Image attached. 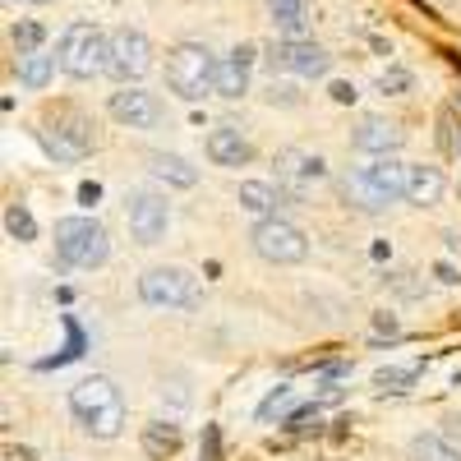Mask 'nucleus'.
Listing matches in <instances>:
<instances>
[{
	"instance_id": "nucleus-17",
	"label": "nucleus",
	"mask_w": 461,
	"mask_h": 461,
	"mask_svg": "<svg viewBox=\"0 0 461 461\" xmlns=\"http://www.w3.org/2000/svg\"><path fill=\"white\" fill-rule=\"evenodd\" d=\"M443 189H447V180H443L438 167H411L406 203H415V208H434V203H443Z\"/></svg>"
},
{
	"instance_id": "nucleus-18",
	"label": "nucleus",
	"mask_w": 461,
	"mask_h": 461,
	"mask_svg": "<svg viewBox=\"0 0 461 461\" xmlns=\"http://www.w3.org/2000/svg\"><path fill=\"white\" fill-rule=\"evenodd\" d=\"M263 5L282 37H304V28H310V0H263Z\"/></svg>"
},
{
	"instance_id": "nucleus-1",
	"label": "nucleus",
	"mask_w": 461,
	"mask_h": 461,
	"mask_svg": "<svg viewBox=\"0 0 461 461\" xmlns=\"http://www.w3.org/2000/svg\"><path fill=\"white\" fill-rule=\"evenodd\" d=\"M69 411L93 438H121V429H125V397L102 374L74 383L69 388Z\"/></svg>"
},
{
	"instance_id": "nucleus-4",
	"label": "nucleus",
	"mask_w": 461,
	"mask_h": 461,
	"mask_svg": "<svg viewBox=\"0 0 461 461\" xmlns=\"http://www.w3.org/2000/svg\"><path fill=\"white\" fill-rule=\"evenodd\" d=\"M56 254L69 267H102L111 254L106 226L97 217H60L56 221Z\"/></svg>"
},
{
	"instance_id": "nucleus-23",
	"label": "nucleus",
	"mask_w": 461,
	"mask_h": 461,
	"mask_svg": "<svg viewBox=\"0 0 461 461\" xmlns=\"http://www.w3.org/2000/svg\"><path fill=\"white\" fill-rule=\"evenodd\" d=\"M411 461H461V452L438 434H420L411 438Z\"/></svg>"
},
{
	"instance_id": "nucleus-30",
	"label": "nucleus",
	"mask_w": 461,
	"mask_h": 461,
	"mask_svg": "<svg viewBox=\"0 0 461 461\" xmlns=\"http://www.w3.org/2000/svg\"><path fill=\"white\" fill-rule=\"evenodd\" d=\"M203 461H217V429H203Z\"/></svg>"
},
{
	"instance_id": "nucleus-19",
	"label": "nucleus",
	"mask_w": 461,
	"mask_h": 461,
	"mask_svg": "<svg viewBox=\"0 0 461 461\" xmlns=\"http://www.w3.org/2000/svg\"><path fill=\"white\" fill-rule=\"evenodd\" d=\"M148 167H152V176H158V180H167L176 189H194L199 185V167H189L180 152H152Z\"/></svg>"
},
{
	"instance_id": "nucleus-29",
	"label": "nucleus",
	"mask_w": 461,
	"mask_h": 461,
	"mask_svg": "<svg viewBox=\"0 0 461 461\" xmlns=\"http://www.w3.org/2000/svg\"><path fill=\"white\" fill-rule=\"evenodd\" d=\"M97 199H102V185H97V180H84V185H79V203H88V208H93Z\"/></svg>"
},
{
	"instance_id": "nucleus-26",
	"label": "nucleus",
	"mask_w": 461,
	"mask_h": 461,
	"mask_svg": "<svg viewBox=\"0 0 461 461\" xmlns=\"http://www.w3.org/2000/svg\"><path fill=\"white\" fill-rule=\"evenodd\" d=\"M411 84H415L411 69H397V65L378 74V93H383V97H402V93H411Z\"/></svg>"
},
{
	"instance_id": "nucleus-10",
	"label": "nucleus",
	"mask_w": 461,
	"mask_h": 461,
	"mask_svg": "<svg viewBox=\"0 0 461 461\" xmlns=\"http://www.w3.org/2000/svg\"><path fill=\"white\" fill-rule=\"evenodd\" d=\"M267 60H273V69L300 74V79H323V74L332 69V56L319 42H304V37H282V42H273Z\"/></svg>"
},
{
	"instance_id": "nucleus-13",
	"label": "nucleus",
	"mask_w": 461,
	"mask_h": 461,
	"mask_svg": "<svg viewBox=\"0 0 461 461\" xmlns=\"http://www.w3.org/2000/svg\"><path fill=\"white\" fill-rule=\"evenodd\" d=\"M323 176H328V167H323V158H314V152H304V148H282L277 152V180L291 189L295 199L310 194Z\"/></svg>"
},
{
	"instance_id": "nucleus-11",
	"label": "nucleus",
	"mask_w": 461,
	"mask_h": 461,
	"mask_svg": "<svg viewBox=\"0 0 461 461\" xmlns=\"http://www.w3.org/2000/svg\"><path fill=\"white\" fill-rule=\"evenodd\" d=\"M125 212H130V230L139 245H158L167 236V221H171V208L167 199H158L152 189H134L125 199Z\"/></svg>"
},
{
	"instance_id": "nucleus-32",
	"label": "nucleus",
	"mask_w": 461,
	"mask_h": 461,
	"mask_svg": "<svg viewBox=\"0 0 461 461\" xmlns=\"http://www.w3.org/2000/svg\"><path fill=\"white\" fill-rule=\"evenodd\" d=\"M374 328L393 337V332H397V319H393V314H378V319H374Z\"/></svg>"
},
{
	"instance_id": "nucleus-9",
	"label": "nucleus",
	"mask_w": 461,
	"mask_h": 461,
	"mask_svg": "<svg viewBox=\"0 0 461 461\" xmlns=\"http://www.w3.org/2000/svg\"><path fill=\"white\" fill-rule=\"evenodd\" d=\"M37 143H42L56 162H79L93 152V125L84 115H60V121H47L37 130Z\"/></svg>"
},
{
	"instance_id": "nucleus-25",
	"label": "nucleus",
	"mask_w": 461,
	"mask_h": 461,
	"mask_svg": "<svg viewBox=\"0 0 461 461\" xmlns=\"http://www.w3.org/2000/svg\"><path fill=\"white\" fill-rule=\"evenodd\" d=\"M10 37H14L19 56H32V51H42V42H47V28L28 19V23H14V32H10Z\"/></svg>"
},
{
	"instance_id": "nucleus-15",
	"label": "nucleus",
	"mask_w": 461,
	"mask_h": 461,
	"mask_svg": "<svg viewBox=\"0 0 461 461\" xmlns=\"http://www.w3.org/2000/svg\"><path fill=\"white\" fill-rule=\"evenodd\" d=\"M254 74V47H236L226 60H217V97H245Z\"/></svg>"
},
{
	"instance_id": "nucleus-12",
	"label": "nucleus",
	"mask_w": 461,
	"mask_h": 461,
	"mask_svg": "<svg viewBox=\"0 0 461 461\" xmlns=\"http://www.w3.org/2000/svg\"><path fill=\"white\" fill-rule=\"evenodd\" d=\"M106 111L121 125H130V130H158L162 125V102L152 97V93H143V88H130V84L121 93H111Z\"/></svg>"
},
{
	"instance_id": "nucleus-8",
	"label": "nucleus",
	"mask_w": 461,
	"mask_h": 461,
	"mask_svg": "<svg viewBox=\"0 0 461 461\" xmlns=\"http://www.w3.org/2000/svg\"><path fill=\"white\" fill-rule=\"evenodd\" d=\"M148 65H152L148 37H143L139 28H115V32H111V51H106V74H111V79L125 88V84L143 79Z\"/></svg>"
},
{
	"instance_id": "nucleus-28",
	"label": "nucleus",
	"mask_w": 461,
	"mask_h": 461,
	"mask_svg": "<svg viewBox=\"0 0 461 461\" xmlns=\"http://www.w3.org/2000/svg\"><path fill=\"white\" fill-rule=\"evenodd\" d=\"M415 383V369H378L374 374V388H383V393H406Z\"/></svg>"
},
{
	"instance_id": "nucleus-31",
	"label": "nucleus",
	"mask_w": 461,
	"mask_h": 461,
	"mask_svg": "<svg viewBox=\"0 0 461 461\" xmlns=\"http://www.w3.org/2000/svg\"><path fill=\"white\" fill-rule=\"evenodd\" d=\"M332 102H341V106L356 102V88H351V84H332Z\"/></svg>"
},
{
	"instance_id": "nucleus-21",
	"label": "nucleus",
	"mask_w": 461,
	"mask_h": 461,
	"mask_svg": "<svg viewBox=\"0 0 461 461\" xmlns=\"http://www.w3.org/2000/svg\"><path fill=\"white\" fill-rule=\"evenodd\" d=\"M56 60H60V56H47V51L19 56V84H23V88H47L51 74H56Z\"/></svg>"
},
{
	"instance_id": "nucleus-27",
	"label": "nucleus",
	"mask_w": 461,
	"mask_h": 461,
	"mask_svg": "<svg viewBox=\"0 0 461 461\" xmlns=\"http://www.w3.org/2000/svg\"><path fill=\"white\" fill-rule=\"evenodd\" d=\"M5 230H10L14 240H32V236H37V221H32V212H28V208H19V203H14V208L5 212Z\"/></svg>"
},
{
	"instance_id": "nucleus-20",
	"label": "nucleus",
	"mask_w": 461,
	"mask_h": 461,
	"mask_svg": "<svg viewBox=\"0 0 461 461\" xmlns=\"http://www.w3.org/2000/svg\"><path fill=\"white\" fill-rule=\"evenodd\" d=\"M240 208H249L258 221L263 217H277V208H282V194L267 180H245L240 185Z\"/></svg>"
},
{
	"instance_id": "nucleus-14",
	"label": "nucleus",
	"mask_w": 461,
	"mask_h": 461,
	"mask_svg": "<svg viewBox=\"0 0 461 461\" xmlns=\"http://www.w3.org/2000/svg\"><path fill=\"white\" fill-rule=\"evenodd\" d=\"M208 158H212L217 167H245V162L254 158V143L245 139L240 125H217V130L208 134Z\"/></svg>"
},
{
	"instance_id": "nucleus-2",
	"label": "nucleus",
	"mask_w": 461,
	"mask_h": 461,
	"mask_svg": "<svg viewBox=\"0 0 461 461\" xmlns=\"http://www.w3.org/2000/svg\"><path fill=\"white\" fill-rule=\"evenodd\" d=\"M167 88L180 102H203L208 93H217V56L199 42H180L167 56Z\"/></svg>"
},
{
	"instance_id": "nucleus-24",
	"label": "nucleus",
	"mask_w": 461,
	"mask_h": 461,
	"mask_svg": "<svg viewBox=\"0 0 461 461\" xmlns=\"http://www.w3.org/2000/svg\"><path fill=\"white\" fill-rule=\"evenodd\" d=\"M295 415V388H273L263 402H258V420L273 425V420H291Z\"/></svg>"
},
{
	"instance_id": "nucleus-6",
	"label": "nucleus",
	"mask_w": 461,
	"mask_h": 461,
	"mask_svg": "<svg viewBox=\"0 0 461 461\" xmlns=\"http://www.w3.org/2000/svg\"><path fill=\"white\" fill-rule=\"evenodd\" d=\"M139 295L152 310H194L199 304V282L185 267H148L139 277Z\"/></svg>"
},
{
	"instance_id": "nucleus-22",
	"label": "nucleus",
	"mask_w": 461,
	"mask_h": 461,
	"mask_svg": "<svg viewBox=\"0 0 461 461\" xmlns=\"http://www.w3.org/2000/svg\"><path fill=\"white\" fill-rule=\"evenodd\" d=\"M143 452H148V456H162V461L176 456V452H180V429L167 425V420L148 425V429H143Z\"/></svg>"
},
{
	"instance_id": "nucleus-7",
	"label": "nucleus",
	"mask_w": 461,
	"mask_h": 461,
	"mask_svg": "<svg viewBox=\"0 0 461 461\" xmlns=\"http://www.w3.org/2000/svg\"><path fill=\"white\" fill-rule=\"evenodd\" d=\"M254 254L267 258V263H304L310 258V240H304V230L286 217H263L254 226Z\"/></svg>"
},
{
	"instance_id": "nucleus-5",
	"label": "nucleus",
	"mask_w": 461,
	"mask_h": 461,
	"mask_svg": "<svg viewBox=\"0 0 461 461\" xmlns=\"http://www.w3.org/2000/svg\"><path fill=\"white\" fill-rule=\"evenodd\" d=\"M406 180H411V167H402L397 158H378L374 167H360V171L351 176L346 194H351L360 208L378 212V208H388V203L406 199Z\"/></svg>"
},
{
	"instance_id": "nucleus-16",
	"label": "nucleus",
	"mask_w": 461,
	"mask_h": 461,
	"mask_svg": "<svg viewBox=\"0 0 461 461\" xmlns=\"http://www.w3.org/2000/svg\"><path fill=\"white\" fill-rule=\"evenodd\" d=\"M402 130L393 125V121H378V115H369V121H360V130L351 134V143L360 148V152H374V158H393V152L402 148Z\"/></svg>"
},
{
	"instance_id": "nucleus-3",
	"label": "nucleus",
	"mask_w": 461,
	"mask_h": 461,
	"mask_svg": "<svg viewBox=\"0 0 461 461\" xmlns=\"http://www.w3.org/2000/svg\"><path fill=\"white\" fill-rule=\"evenodd\" d=\"M106 51H111V32H102L97 23L79 19L60 32V69L69 79H93L106 74Z\"/></svg>"
},
{
	"instance_id": "nucleus-33",
	"label": "nucleus",
	"mask_w": 461,
	"mask_h": 461,
	"mask_svg": "<svg viewBox=\"0 0 461 461\" xmlns=\"http://www.w3.org/2000/svg\"><path fill=\"white\" fill-rule=\"evenodd\" d=\"M434 273H438V282H447V286H456V282H461V277L452 273V267H447V263H438V267H434Z\"/></svg>"
}]
</instances>
